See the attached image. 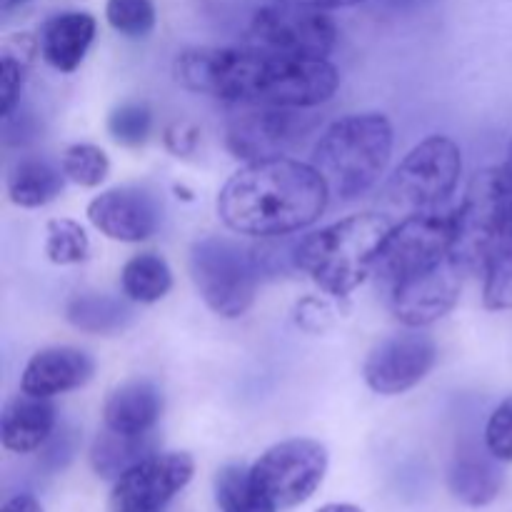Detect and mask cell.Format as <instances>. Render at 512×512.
<instances>
[{"mask_svg": "<svg viewBox=\"0 0 512 512\" xmlns=\"http://www.w3.org/2000/svg\"><path fill=\"white\" fill-rule=\"evenodd\" d=\"M173 75L190 93L295 110L328 103L340 85L338 68L328 58H298L258 48L183 50L175 58Z\"/></svg>", "mask_w": 512, "mask_h": 512, "instance_id": "obj_1", "label": "cell"}, {"mask_svg": "<svg viewBox=\"0 0 512 512\" xmlns=\"http://www.w3.org/2000/svg\"><path fill=\"white\" fill-rule=\"evenodd\" d=\"M328 200V183L313 163L280 155L245 163L230 175L215 208L233 233L280 238L313 225Z\"/></svg>", "mask_w": 512, "mask_h": 512, "instance_id": "obj_2", "label": "cell"}, {"mask_svg": "<svg viewBox=\"0 0 512 512\" xmlns=\"http://www.w3.org/2000/svg\"><path fill=\"white\" fill-rule=\"evenodd\" d=\"M390 230L393 223L380 213L350 215L305 235L293 260L323 293L348 298L375 270Z\"/></svg>", "mask_w": 512, "mask_h": 512, "instance_id": "obj_3", "label": "cell"}, {"mask_svg": "<svg viewBox=\"0 0 512 512\" xmlns=\"http://www.w3.org/2000/svg\"><path fill=\"white\" fill-rule=\"evenodd\" d=\"M393 143V125L383 113H353L320 135L310 163L325 178L330 195L355 200L385 173Z\"/></svg>", "mask_w": 512, "mask_h": 512, "instance_id": "obj_4", "label": "cell"}, {"mask_svg": "<svg viewBox=\"0 0 512 512\" xmlns=\"http://www.w3.org/2000/svg\"><path fill=\"white\" fill-rule=\"evenodd\" d=\"M453 258L465 270H485L500 250L512 243V180L505 165L483 168L468 183L455 210Z\"/></svg>", "mask_w": 512, "mask_h": 512, "instance_id": "obj_5", "label": "cell"}, {"mask_svg": "<svg viewBox=\"0 0 512 512\" xmlns=\"http://www.w3.org/2000/svg\"><path fill=\"white\" fill-rule=\"evenodd\" d=\"M190 278L203 303L225 320L243 318L255 303L260 260L253 250L225 235H205L190 245Z\"/></svg>", "mask_w": 512, "mask_h": 512, "instance_id": "obj_6", "label": "cell"}, {"mask_svg": "<svg viewBox=\"0 0 512 512\" xmlns=\"http://www.w3.org/2000/svg\"><path fill=\"white\" fill-rule=\"evenodd\" d=\"M463 153L448 135H430L415 145L385 185V203L403 213H425L455 193Z\"/></svg>", "mask_w": 512, "mask_h": 512, "instance_id": "obj_7", "label": "cell"}, {"mask_svg": "<svg viewBox=\"0 0 512 512\" xmlns=\"http://www.w3.org/2000/svg\"><path fill=\"white\" fill-rule=\"evenodd\" d=\"M455 233H458L455 210L445 215L428 213V210L408 215L388 233L375 270L393 285L410 275L435 268L453 255Z\"/></svg>", "mask_w": 512, "mask_h": 512, "instance_id": "obj_8", "label": "cell"}, {"mask_svg": "<svg viewBox=\"0 0 512 512\" xmlns=\"http://www.w3.org/2000/svg\"><path fill=\"white\" fill-rule=\"evenodd\" d=\"M250 43L268 53L328 58L338 43V28L328 10L278 0L253 15Z\"/></svg>", "mask_w": 512, "mask_h": 512, "instance_id": "obj_9", "label": "cell"}, {"mask_svg": "<svg viewBox=\"0 0 512 512\" xmlns=\"http://www.w3.org/2000/svg\"><path fill=\"white\" fill-rule=\"evenodd\" d=\"M328 460V448L323 443L293 438L265 450L250 468V475L275 508H295L313 498L323 485Z\"/></svg>", "mask_w": 512, "mask_h": 512, "instance_id": "obj_10", "label": "cell"}, {"mask_svg": "<svg viewBox=\"0 0 512 512\" xmlns=\"http://www.w3.org/2000/svg\"><path fill=\"white\" fill-rule=\"evenodd\" d=\"M438 363V343L433 335L408 328L388 335L368 353L363 378L378 395H403L423 383Z\"/></svg>", "mask_w": 512, "mask_h": 512, "instance_id": "obj_11", "label": "cell"}, {"mask_svg": "<svg viewBox=\"0 0 512 512\" xmlns=\"http://www.w3.org/2000/svg\"><path fill=\"white\" fill-rule=\"evenodd\" d=\"M188 453H153L125 470L110 490V512H160L193 480Z\"/></svg>", "mask_w": 512, "mask_h": 512, "instance_id": "obj_12", "label": "cell"}, {"mask_svg": "<svg viewBox=\"0 0 512 512\" xmlns=\"http://www.w3.org/2000/svg\"><path fill=\"white\" fill-rule=\"evenodd\" d=\"M463 265L450 255L435 268L390 285V308L405 328H425L443 320L463 293Z\"/></svg>", "mask_w": 512, "mask_h": 512, "instance_id": "obj_13", "label": "cell"}, {"mask_svg": "<svg viewBox=\"0 0 512 512\" xmlns=\"http://www.w3.org/2000/svg\"><path fill=\"white\" fill-rule=\"evenodd\" d=\"M308 128L310 120L295 113V108L253 105L230 120L225 143L235 158L243 163H255V160L285 155V150L293 148Z\"/></svg>", "mask_w": 512, "mask_h": 512, "instance_id": "obj_14", "label": "cell"}, {"mask_svg": "<svg viewBox=\"0 0 512 512\" xmlns=\"http://www.w3.org/2000/svg\"><path fill=\"white\" fill-rule=\"evenodd\" d=\"M88 220L105 238L118 243H143L158 230L160 203L150 190L118 185L90 200Z\"/></svg>", "mask_w": 512, "mask_h": 512, "instance_id": "obj_15", "label": "cell"}, {"mask_svg": "<svg viewBox=\"0 0 512 512\" xmlns=\"http://www.w3.org/2000/svg\"><path fill=\"white\" fill-rule=\"evenodd\" d=\"M95 375V360L85 350L58 345L35 353L20 375V390L35 398H55L88 385Z\"/></svg>", "mask_w": 512, "mask_h": 512, "instance_id": "obj_16", "label": "cell"}, {"mask_svg": "<svg viewBox=\"0 0 512 512\" xmlns=\"http://www.w3.org/2000/svg\"><path fill=\"white\" fill-rule=\"evenodd\" d=\"M163 415V390L148 378H135L108 393L103 405L105 428L123 435H148Z\"/></svg>", "mask_w": 512, "mask_h": 512, "instance_id": "obj_17", "label": "cell"}, {"mask_svg": "<svg viewBox=\"0 0 512 512\" xmlns=\"http://www.w3.org/2000/svg\"><path fill=\"white\" fill-rule=\"evenodd\" d=\"M98 23L90 13L83 10H68L58 13L43 23L38 33L40 55L50 68L60 73H73L88 55L90 45L95 40Z\"/></svg>", "mask_w": 512, "mask_h": 512, "instance_id": "obj_18", "label": "cell"}, {"mask_svg": "<svg viewBox=\"0 0 512 512\" xmlns=\"http://www.w3.org/2000/svg\"><path fill=\"white\" fill-rule=\"evenodd\" d=\"M55 428V405L50 398H35L20 390L0 415V440L8 453L28 455L45 445Z\"/></svg>", "mask_w": 512, "mask_h": 512, "instance_id": "obj_19", "label": "cell"}, {"mask_svg": "<svg viewBox=\"0 0 512 512\" xmlns=\"http://www.w3.org/2000/svg\"><path fill=\"white\" fill-rule=\"evenodd\" d=\"M493 455H480L478 450H463L450 468V490L460 503L470 508H485L498 498L503 488V473Z\"/></svg>", "mask_w": 512, "mask_h": 512, "instance_id": "obj_20", "label": "cell"}, {"mask_svg": "<svg viewBox=\"0 0 512 512\" xmlns=\"http://www.w3.org/2000/svg\"><path fill=\"white\" fill-rule=\"evenodd\" d=\"M65 173L48 160L23 158L8 175V198L18 208H43L53 203L65 188Z\"/></svg>", "mask_w": 512, "mask_h": 512, "instance_id": "obj_21", "label": "cell"}, {"mask_svg": "<svg viewBox=\"0 0 512 512\" xmlns=\"http://www.w3.org/2000/svg\"><path fill=\"white\" fill-rule=\"evenodd\" d=\"M65 318L73 328L90 335L123 333L133 323V310L120 298L105 293H78L65 305Z\"/></svg>", "mask_w": 512, "mask_h": 512, "instance_id": "obj_22", "label": "cell"}, {"mask_svg": "<svg viewBox=\"0 0 512 512\" xmlns=\"http://www.w3.org/2000/svg\"><path fill=\"white\" fill-rule=\"evenodd\" d=\"M153 455V440L148 435H123L105 428L90 448V465L105 480H118L125 470Z\"/></svg>", "mask_w": 512, "mask_h": 512, "instance_id": "obj_23", "label": "cell"}, {"mask_svg": "<svg viewBox=\"0 0 512 512\" xmlns=\"http://www.w3.org/2000/svg\"><path fill=\"white\" fill-rule=\"evenodd\" d=\"M120 288L130 303L153 305L173 290V270L160 255L140 253L123 265Z\"/></svg>", "mask_w": 512, "mask_h": 512, "instance_id": "obj_24", "label": "cell"}, {"mask_svg": "<svg viewBox=\"0 0 512 512\" xmlns=\"http://www.w3.org/2000/svg\"><path fill=\"white\" fill-rule=\"evenodd\" d=\"M38 53V38L28 33L10 35L3 43V53H0V115L3 118H8L18 108L30 63Z\"/></svg>", "mask_w": 512, "mask_h": 512, "instance_id": "obj_25", "label": "cell"}, {"mask_svg": "<svg viewBox=\"0 0 512 512\" xmlns=\"http://www.w3.org/2000/svg\"><path fill=\"white\" fill-rule=\"evenodd\" d=\"M215 503L220 512H278L273 500L255 485L243 465H225L215 475Z\"/></svg>", "mask_w": 512, "mask_h": 512, "instance_id": "obj_26", "label": "cell"}, {"mask_svg": "<svg viewBox=\"0 0 512 512\" xmlns=\"http://www.w3.org/2000/svg\"><path fill=\"white\" fill-rule=\"evenodd\" d=\"M45 258L53 265H78L90 255V238L80 223L70 218H55L45 230Z\"/></svg>", "mask_w": 512, "mask_h": 512, "instance_id": "obj_27", "label": "cell"}, {"mask_svg": "<svg viewBox=\"0 0 512 512\" xmlns=\"http://www.w3.org/2000/svg\"><path fill=\"white\" fill-rule=\"evenodd\" d=\"M60 170L80 188H98L110 175V158L103 148L90 143L68 145L60 155Z\"/></svg>", "mask_w": 512, "mask_h": 512, "instance_id": "obj_28", "label": "cell"}, {"mask_svg": "<svg viewBox=\"0 0 512 512\" xmlns=\"http://www.w3.org/2000/svg\"><path fill=\"white\" fill-rule=\"evenodd\" d=\"M105 18L115 33L125 38H145L153 33L158 13H155L153 0H108Z\"/></svg>", "mask_w": 512, "mask_h": 512, "instance_id": "obj_29", "label": "cell"}, {"mask_svg": "<svg viewBox=\"0 0 512 512\" xmlns=\"http://www.w3.org/2000/svg\"><path fill=\"white\" fill-rule=\"evenodd\" d=\"M110 138L125 148H138L153 133V110L145 103H123L108 118Z\"/></svg>", "mask_w": 512, "mask_h": 512, "instance_id": "obj_30", "label": "cell"}, {"mask_svg": "<svg viewBox=\"0 0 512 512\" xmlns=\"http://www.w3.org/2000/svg\"><path fill=\"white\" fill-rule=\"evenodd\" d=\"M483 305L488 310H512V243L485 265Z\"/></svg>", "mask_w": 512, "mask_h": 512, "instance_id": "obj_31", "label": "cell"}, {"mask_svg": "<svg viewBox=\"0 0 512 512\" xmlns=\"http://www.w3.org/2000/svg\"><path fill=\"white\" fill-rule=\"evenodd\" d=\"M485 450L500 463H512V395L493 410L485 425Z\"/></svg>", "mask_w": 512, "mask_h": 512, "instance_id": "obj_32", "label": "cell"}, {"mask_svg": "<svg viewBox=\"0 0 512 512\" xmlns=\"http://www.w3.org/2000/svg\"><path fill=\"white\" fill-rule=\"evenodd\" d=\"M295 323L308 330V333H325V330L333 328L335 310L328 300L310 295V298H303L295 305Z\"/></svg>", "mask_w": 512, "mask_h": 512, "instance_id": "obj_33", "label": "cell"}, {"mask_svg": "<svg viewBox=\"0 0 512 512\" xmlns=\"http://www.w3.org/2000/svg\"><path fill=\"white\" fill-rule=\"evenodd\" d=\"M200 145V128L188 123V120H175L165 130V148L175 155V158H190L195 155Z\"/></svg>", "mask_w": 512, "mask_h": 512, "instance_id": "obj_34", "label": "cell"}, {"mask_svg": "<svg viewBox=\"0 0 512 512\" xmlns=\"http://www.w3.org/2000/svg\"><path fill=\"white\" fill-rule=\"evenodd\" d=\"M283 3L308 5V8H318V10H338V8H353V5L365 3V0H283Z\"/></svg>", "mask_w": 512, "mask_h": 512, "instance_id": "obj_35", "label": "cell"}, {"mask_svg": "<svg viewBox=\"0 0 512 512\" xmlns=\"http://www.w3.org/2000/svg\"><path fill=\"white\" fill-rule=\"evenodd\" d=\"M3 512H43L33 495H15L3 505Z\"/></svg>", "mask_w": 512, "mask_h": 512, "instance_id": "obj_36", "label": "cell"}, {"mask_svg": "<svg viewBox=\"0 0 512 512\" xmlns=\"http://www.w3.org/2000/svg\"><path fill=\"white\" fill-rule=\"evenodd\" d=\"M315 512H363V510L355 508V505H348V503H330V505H325V508H320Z\"/></svg>", "mask_w": 512, "mask_h": 512, "instance_id": "obj_37", "label": "cell"}, {"mask_svg": "<svg viewBox=\"0 0 512 512\" xmlns=\"http://www.w3.org/2000/svg\"><path fill=\"white\" fill-rule=\"evenodd\" d=\"M30 3V0H3V10H13V8H20V5Z\"/></svg>", "mask_w": 512, "mask_h": 512, "instance_id": "obj_38", "label": "cell"}, {"mask_svg": "<svg viewBox=\"0 0 512 512\" xmlns=\"http://www.w3.org/2000/svg\"><path fill=\"white\" fill-rule=\"evenodd\" d=\"M505 168H508V173H510V180H512V140H510V150H508V163H505Z\"/></svg>", "mask_w": 512, "mask_h": 512, "instance_id": "obj_39", "label": "cell"}]
</instances>
